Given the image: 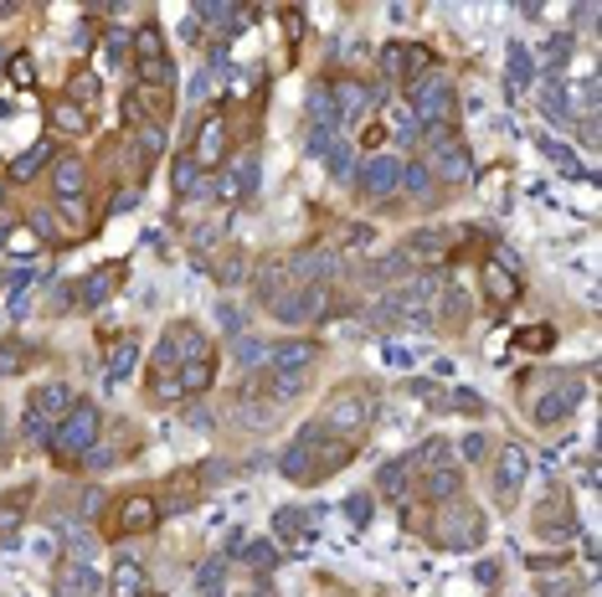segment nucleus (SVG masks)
I'll return each mask as SVG.
<instances>
[{"label": "nucleus", "instance_id": "nucleus-1", "mask_svg": "<svg viewBox=\"0 0 602 597\" xmlns=\"http://www.w3.org/2000/svg\"><path fill=\"white\" fill-rule=\"evenodd\" d=\"M371 418H376V392L361 386V381H346V386H335V392H330L325 412H319V428L335 433V439L355 443L371 428Z\"/></svg>", "mask_w": 602, "mask_h": 597}, {"label": "nucleus", "instance_id": "nucleus-2", "mask_svg": "<svg viewBox=\"0 0 602 597\" xmlns=\"http://www.w3.org/2000/svg\"><path fill=\"white\" fill-rule=\"evenodd\" d=\"M67 407H73V386L67 381H41L32 392V402H26V418H21L26 443H52L58 422L67 418Z\"/></svg>", "mask_w": 602, "mask_h": 597}, {"label": "nucleus", "instance_id": "nucleus-3", "mask_svg": "<svg viewBox=\"0 0 602 597\" xmlns=\"http://www.w3.org/2000/svg\"><path fill=\"white\" fill-rule=\"evenodd\" d=\"M98 433H103V412H98L93 402H73L67 418L58 422V433H52V454H58L62 463L88 458L98 448Z\"/></svg>", "mask_w": 602, "mask_h": 597}, {"label": "nucleus", "instance_id": "nucleus-4", "mask_svg": "<svg viewBox=\"0 0 602 597\" xmlns=\"http://www.w3.org/2000/svg\"><path fill=\"white\" fill-rule=\"evenodd\" d=\"M432 541L448 551H474V546H485V516L468 499H448L432 516Z\"/></svg>", "mask_w": 602, "mask_h": 597}, {"label": "nucleus", "instance_id": "nucleus-5", "mask_svg": "<svg viewBox=\"0 0 602 597\" xmlns=\"http://www.w3.org/2000/svg\"><path fill=\"white\" fill-rule=\"evenodd\" d=\"M412 119L423 124V129H443L448 119H453V82L443 78V73H432V78H423V82H412Z\"/></svg>", "mask_w": 602, "mask_h": 597}, {"label": "nucleus", "instance_id": "nucleus-6", "mask_svg": "<svg viewBox=\"0 0 602 597\" xmlns=\"http://www.w3.org/2000/svg\"><path fill=\"white\" fill-rule=\"evenodd\" d=\"M310 366H319V345L314 340H278L268 345V377L278 381H310Z\"/></svg>", "mask_w": 602, "mask_h": 597}, {"label": "nucleus", "instance_id": "nucleus-7", "mask_svg": "<svg viewBox=\"0 0 602 597\" xmlns=\"http://www.w3.org/2000/svg\"><path fill=\"white\" fill-rule=\"evenodd\" d=\"M268 309L278 325H310V319L325 309V283H289Z\"/></svg>", "mask_w": 602, "mask_h": 597}, {"label": "nucleus", "instance_id": "nucleus-8", "mask_svg": "<svg viewBox=\"0 0 602 597\" xmlns=\"http://www.w3.org/2000/svg\"><path fill=\"white\" fill-rule=\"evenodd\" d=\"M155 520H160L155 495H124L109 510V536H145V531H155Z\"/></svg>", "mask_w": 602, "mask_h": 597}, {"label": "nucleus", "instance_id": "nucleus-9", "mask_svg": "<svg viewBox=\"0 0 602 597\" xmlns=\"http://www.w3.org/2000/svg\"><path fill=\"white\" fill-rule=\"evenodd\" d=\"M525 474H530V458H525V448L505 443V448H500V458H494V505H500V510H510V505L521 499Z\"/></svg>", "mask_w": 602, "mask_h": 597}, {"label": "nucleus", "instance_id": "nucleus-10", "mask_svg": "<svg viewBox=\"0 0 602 597\" xmlns=\"http://www.w3.org/2000/svg\"><path fill=\"white\" fill-rule=\"evenodd\" d=\"M479 279H485V298L489 309H510L515 298H521V274H515V258L510 253H500V258H485V268H479Z\"/></svg>", "mask_w": 602, "mask_h": 597}, {"label": "nucleus", "instance_id": "nucleus-11", "mask_svg": "<svg viewBox=\"0 0 602 597\" xmlns=\"http://www.w3.org/2000/svg\"><path fill=\"white\" fill-rule=\"evenodd\" d=\"M355 186H361V196H371V201L397 196V186H402V160H397V155H371V160H361V170H355Z\"/></svg>", "mask_w": 602, "mask_h": 597}, {"label": "nucleus", "instance_id": "nucleus-12", "mask_svg": "<svg viewBox=\"0 0 602 597\" xmlns=\"http://www.w3.org/2000/svg\"><path fill=\"white\" fill-rule=\"evenodd\" d=\"M227 144H233V129H227V119H222V114H206L186 155H191L201 170H212V165H222V160H227Z\"/></svg>", "mask_w": 602, "mask_h": 597}, {"label": "nucleus", "instance_id": "nucleus-13", "mask_svg": "<svg viewBox=\"0 0 602 597\" xmlns=\"http://www.w3.org/2000/svg\"><path fill=\"white\" fill-rule=\"evenodd\" d=\"M335 268H340V258H335L330 247H299V253L284 258V274L293 283H319V279H330Z\"/></svg>", "mask_w": 602, "mask_h": 597}, {"label": "nucleus", "instance_id": "nucleus-14", "mask_svg": "<svg viewBox=\"0 0 602 597\" xmlns=\"http://www.w3.org/2000/svg\"><path fill=\"white\" fill-rule=\"evenodd\" d=\"M350 458H355V448H350L346 439H335V433H325L319 422H314V463H310V479H330L340 474Z\"/></svg>", "mask_w": 602, "mask_h": 597}, {"label": "nucleus", "instance_id": "nucleus-15", "mask_svg": "<svg viewBox=\"0 0 602 597\" xmlns=\"http://www.w3.org/2000/svg\"><path fill=\"white\" fill-rule=\"evenodd\" d=\"M432 180H443V186H464L468 176H474V165H468V150L453 135H443V144H438V155H432Z\"/></svg>", "mask_w": 602, "mask_h": 597}, {"label": "nucleus", "instance_id": "nucleus-16", "mask_svg": "<svg viewBox=\"0 0 602 597\" xmlns=\"http://www.w3.org/2000/svg\"><path fill=\"white\" fill-rule=\"evenodd\" d=\"M572 531H577V520H572V499L556 490V495H551L541 510H536V536H545V541H572Z\"/></svg>", "mask_w": 602, "mask_h": 597}, {"label": "nucleus", "instance_id": "nucleus-17", "mask_svg": "<svg viewBox=\"0 0 602 597\" xmlns=\"http://www.w3.org/2000/svg\"><path fill=\"white\" fill-rule=\"evenodd\" d=\"M118 279H124V263H103V268H93V274L73 289V304H78V309H98V304L118 289Z\"/></svg>", "mask_w": 602, "mask_h": 597}, {"label": "nucleus", "instance_id": "nucleus-18", "mask_svg": "<svg viewBox=\"0 0 602 597\" xmlns=\"http://www.w3.org/2000/svg\"><path fill=\"white\" fill-rule=\"evenodd\" d=\"M124 114L135 124H155L160 129V119H171V93H160V88H129V99H124Z\"/></svg>", "mask_w": 602, "mask_h": 597}, {"label": "nucleus", "instance_id": "nucleus-19", "mask_svg": "<svg viewBox=\"0 0 602 597\" xmlns=\"http://www.w3.org/2000/svg\"><path fill=\"white\" fill-rule=\"evenodd\" d=\"M577 397H582V386H556V392H545V397L530 407V422H536V428H556V422H566L577 412Z\"/></svg>", "mask_w": 602, "mask_h": 597}, {"label": "nucleus", "instance_id": "nucleus-20", "mask_svg": "<svg viewBox=\"0 0 602 597\" xmlns=\"http://www.w3.org/2000/svg\"><path fill=\"white\" fill-rule=\"evenodd\" d=\"M52 191H58V206H67V201H83V191H88V165H83L78 155L52 160Z\"/></svg>", "mask_w": 602, "mask_h": 597}, {"label": "nucleus", "instance_id": "nucleus-21", "mask_svg": "<svg viewBox=\"0 0 602 597\" xmlns=\"http://www.w3.org/2000/svg\"><path fill=\"white\" fill-rule=\"evenodd\" d=\"M310 463H314V422L289 443V448H284V454H278V474L304 484V479H310Z\"/></svg>", "mask_w": 602, "mask_h": 597}, {"label": "nucleus", "instance_id": "nucleus-22", "mask_svg": "<svg viewBox=\"0 0 602 597\" xmlns=\"http://www.w3.org/2000/svg\"><path fill=\"white\" fill-rule=\"evenodd\" d=\"M253 186H258V160L253 155H242L233 160V170L216 180V201H237V196H253Z\"/></svg>", "mask_w": 602, "mask_h": 597}, {"label": "nucleus", "instance_id": "nucleus-23", "mask_svg": "<svg viewBox=\"0 0 602 597\" xmlns=\"http://www.w3.org/2000/svg\"><path fill=\"white\" fill-rule=\"evenodd\" d=\"M103 587L114 597H145V561L139 557H118L114 572L103 577Z\"/></svg>", "mask_w": 602, "mask_h": 597}, {"label": "nucleus", "instance_id": "nucleus-24", "mask_svg": "<svg viewBox=\"0 0 602 597\" xmlns=\"http://www.w3.org/2000/svg\"><path fill=\"white\" fill-rule=\"evenodd\" d=\"M98 593H103V572H93L88 561H78V567H62L58 597H98Z\"/></svg>", "mask_w": 602, "mask_h": 597}, {"label": "nucleus", "instance_id": "nucleus-25", "mask_svg": "<svg viewBox=\"0 0 602 597\" xmlns=\"http://www.w3.org/2000/svg\"><path fill=\"white\" fill-rule=\"evenodd\" d=\"M52 155H58V150H52V140H37L32 150H21V155L11 160V180H21V186H26V180H37L41 170L52 165Z\"/></svg>", "mask_w": 602, "mask_h": 597}, {"label": "nucleus", "instance_id": "nucleus-26", "mask_svg": "<svg viewBox=\"0 0 602 597\" xmlns=\"http://www.w3.org/2000/svg\"><path fill=\"white\" fill-rule=\"evenodd\" d=\"M407 463H412V474H432V469H448V463H453V443H448V439L417 443V448L407 454Z\"/></svg>", "mask_w": 602, "mask_h": 597}, {"label": "nucleus", "instance_id": "nucleus-27", "mask_svg": "<svg viewBox=\"0 0 602 597\" xmlns=\"http://www.w3.org/2000/svg\"><path fill=\"white\" fill-rule=\"evenodd\" d=\"M432 319H438V325H448V330H464V319H468V294L459 289V283H443V298H438Z\"/></svg>", "mask_w": 602, "mask_h": 597}, {"label": "nucleus", "instance_id": "nucleus-28", "mask_svg": "<svg viewBox=\"0 0 602 597\" xmlns=\"http://www.w3.org/2000/svg\"><path fill=\"white\" fill-rule=\"evenodd\" d=\"M155 62H165V31L150 21L135 31V67H155Z\"/></svg>", "mask_w": 602, "mask_h": 597}, {"label": "nucleus", "instance_id": "nucleus-29", "mask_svg": "<svg viewBox=\"0 0 602 597\" xmlns=\"http://www.w3.org/2000/svg\"><path fill=\"white\" fill-rule=\"evenodd\" d=\"M459 469L448 463V469H432V474H423V495L432 499V505H448V499H459Z\"/></svg>", "mask_w": 602, "mask_h": 597}, {"label": "nucleus", "instance_id": "nucleus-30", "mask_svg": "<svg viewBox=\"0 0 602 597\" xmlns=\"http://www.w3.org/2000/svg\"><path fill=\"white\" fill-rule=\"evenodd\" d=\"M376 490L391 499H402L412 490V463L407 458H391V463H381V474H376Z\"/></svg>", "mask_w": 602, "mask_h": 597}, {"label": "nucleus", "instance_id": "nucleus-31", "mask_svg": "<svg viewBox=\"0 0 602 597\" xmlns=\"http://www.w3.org/2000/svg\"><path fill=\"white\" fill-rule=\"evenodd\" d=\"M196 593L201 597H222L227 593V557H206L196 567Z\"/></svg>", "mask_w": 602, "mask_h": 597}, {"label": "nucleus", "instance_id": "nucleus-32", "mask_svg": "<svg viewBox=\"0 0 602 597\" xmlns=\"http://www.w3.org/2000/svg\"><path fill=\"white\" fill-rule=\"evenodd\" d=\"M407 258H443L448 253V232H438V227H428V232H412L407 238V247H402Z\"/></svg>", "mask_w": 602, "mask_h": 597}, {"label": "nucleus", "instance_id": "nucleus-33", "mask_svg": "<svg viewBox=\"0 0 602 597\" xmlns=\"http://www.w3.org/2000/svg\"><path fill=\"white\" fill-rule=\"evenodd\" d=\"M432 186H438V180H432V170L423 160H402V186H397V191H412L417 201H428Z\"/></svg>", "mask_w": 602, "mask_h": 597}, {"label": "nucleus", "instance_id": "nucleus-34", "mask_svg": "<svg viewBox=\"0 0 602 597\" xmlns=\"http://www.w3.org/2000/svg\"><path fill=\"white\" fill-rule=\"evenodd\" d=\"M52 124H58V129H67V135H88L93 114H88V109H78L73 99H58V103H52Z\"/></svg>", "mask_w": 602, "mask_h": 597}, {"label": "nucleus", "instance_id": "nucleus-35", "mask_svg": "<svg viewBox=\"0 0 602 597\" xmlns=\"http://www.w3.org/2000/svg\"><path fill=\"white\" fill-rule=\"evenodd\" d=\"M135 360H139V340H118L114 351H109V381H124L129 371H135Z\"/></svg>", "mask_w": 602, "mask_h": 597}, {"label": "nucleus", "instance_id": "nucleus-36", "mask_svg": "<svg viewBox=\"0 0 602 597\" xmlns=\"http://www.w3.org/2000/svg\"><path fill=\"white\" fill-rule=\"evenodd\" d=\"M310 525H314V516L299 510V505H284V510L273 516V531H278V536H310Z\"/></svg>", "mask_w": 602, "mask_h": 597}, {"label": "nucleus", "instance_id": "nucleus-37", "mask_svg": "<svg viewBox=\"0 0 602 597\" xmlns=\"http://www.w3.org/2000/svg\"><path fill=\"white\" fill-rule=\"evenodd\" d=\"M438 73V52L432 47H407V67H402V78L407 82H423Z\"/></svg>", "mask_w": 602, "mask_h": 597}, {"label": "nucleus", "instance_id": "nucleus-38", "mask_svg": "<svg viewBox=\"0 0 602 597\" xmlns=\"http://www.w3.org/2000/svg\"><path fill=\"white\" fill-rule=\"evenodd\" d=\"M541 109H545V114H551L556 124H572V93H566V82H545Z\"/></svg>", "mask_w": 602, "mask_h": 597}, {"label": "nucleus", "instance_id": "nucleus-39", "mask_svg": "<svg viewBox=\"0 0 602 597\" xmlns=\"http://www.w3.org/2000/svg\"><path fill=\"white\" fill-rule=\"evenodd\" d=\"M530 82H536V58L515 41V47H510V88H530Z\"/></svg>", "mask_w": 602, "mask_h": 597}, {"label": "nucleus", "instance_id": "nucleus-40", "mask_svg": "<svg viewBox=\"0 0 602 597\" xmlns=\"http://www.w3.org/2000/svg\"><path fill=\"white\" fill-rule=\"evenodd\" d=\"M171 186L180 191V196H191V186H201V165H196L191 155H180L171 165Z\"/></svg>", "mask_w": 602, "mask_h": 597}, {"label": "nucleus", "instance_id": "nucleus-41", "mask_svg": "<svg viewBox=\"0 0 602 597\" xmlns=\"http://www.w3.org/2000/svg\"><path fill=\"white\" fill-rule=\"evenodd\" d=\"M67 99H78V109L93 114V103H98V78H93V73H78V78L67 82Z\"/></svg>", "mask_w": 602, "mask_h": 597}, {"label": "nucleus", "instance_id": "nucleus-42", "mask_svg": "<svg viewBox=\"0 0 602 597\" xmlns=\"http://www.w3.org/2000/svg\"><path fill=\"white\" fill-rule=\"evenodd\" d=\"M515 345H521V351H551V345H556V330H551V325H536V330H515Z\"/></svg>", "mask_w": 602, "mask_h": 597}, {"label": "nucleus", "instance_id": "nucleus-43", "mask_svg": "<svg viewBox=\"0 0 602 597\" xmlns=\"http://www.w3.org/2000/svg\"><path fill=\"white\" fill-rule=\"evenodd\" d=\"M402 67H407V47H402V41H391L387 52H381V78L402 82Z\"/></svg>", "mask_w": 602, "mask_h": 597}, {"label": "nucleus", "instance_id": "nucleus-44", "mask_svg": "<svg viewBox=\"0 0 602 597\" xmlns=\"http://www.w3.org/2000/svg\"><path fill=\"white\" fill-rule=\"evenodd\" d=\"M32 232H41L47 242H62V238H67V227H62V221L52 217L47 206H37V212H32Z\"/></svg>", "mask_w": 602, "mask_h": 597}, {"label": "nucleus", "instance_id": "nucleus-45", "mask_svg": "<svg viewBox=\"0 0 602 597\" xmlns=\"http://www.w3.org/2000/svg\"><path fill=\"white\" fill-rule=\"evenodd\" d=\"M5 73H11V82H16V88H32V82H37V67H32V58H26V52H11Z\"/></svg>", "mask_w": 602, "mask_h": 597}, {"label": "nucleus", "instance_id": "nucleus-46", "mask_svg": "<svg viewBox=\"0 0 602 597\" xmlns=\"http://www.w3.org/2000/svg\"><path fill=\"white\" fill-rule=\"evenodd\" d=\"M330 176H340V180H355V155H350V144H335L330 155Z\"/></svg>", "mask_w": 602, "mask_h": 597}, {"label": "nucleus", "instance_id": "nucleus-47", "mask_svg": "<svg viewBox=\"0 0 602 597\" xmlns=\"http://www.w3.org/2000/svg\"><path fill=\"white\" fill-rule=\"evenodd\" d=\"M32 356V351H26V345H21V340H11V345H0V377H16L21 371V360Z\"/></svg>", "mask_w": 602, "mask_h": 597}, {"label": "nucleus", "instance_id": "nucleus-48", "mask_svg": "<svg viewBox=\"0 0 602 597\" xmlns=\"http://www.w3.org/2000/svg\"><path fill=\"white\" fill-rule=\"evenodd\" d=\"M237 360H242V366H253V371H258V360H268V345H263V340L237 335Z\"/></svg>", "mask_w": 602, "mask_h": 597}, {"label": "nucleus", "instance_id": "nucleus-49", "mask_svg": "<svg viewBox=\"0 0 602 597\" xmlns=\"http://www.w3.org/2000/svg\"><path fill=\"white\" fill-rule=\"evenodd\" d=\"M459 454H464V463H485V458H489V439H485V433H468V439L459 443Z\"/></svg>", "mask_w": 602, "mask_h": 597}, {"label": "nucleus", "instance_id": "nucleus-50", "mask_svg": "<svg viewBox=\"0 0 602 597\" xmlns=\"http://www.w3.org/2000/svg\"><path fill=\"white\" fill-rule=\"evenodd\" d=\"M391 135H397V140H402V144H412V140H417V135H423V124L412 119V109H407V114H397V124H391Z\"/></svg>", "mask_w": 602, "mask_h": 597}, {"label": "nucleus", "instance_id": "nucleus-51", "mask_svg": "<svg viewBox=\"0 0 602 597\" xmlns=\"http://www.w3.org/2000/svg\"><path fill=\"white\" fill-rule=\"evenodd\" d=\"M273 557H278V551H273L268 541H258V546H248V551H242V561H248V567H273Z\"/></svg>", "mask_w": 602, "mask_h": 597}, {"label": "nucleus", "instance_id": "nucleus-52", "mask_svg": "<svg viewBox=\"0 0 602 597\" xmlns=\"http://www.w3.org/2000/svg\"><path fill=\"white\" fill-rule=\"evenodd\" d=\"M346 516L355 520V525H366V520H371V495H350L346 499Z\"/></svg>", "mask_w": 602, "mask_h": 597}, {"label": "nucleus", "instance_id": "nucleus-53", "mask_svg": "<svg viewBox=\"0 0 602 597\" xmlns=\"http://www.w3.org/2000/svg\"><path fill=\"white\" fill-rule=\"evenodd\" d=\"M572 47H577V41H572V31H562V37L545 47V62H566V58H572Z\"/></svg>", "mask_w": 602, "mask_h": 597}, {"label": "nucleus", "instance_id": "nucleus-54", "mask_svg": "<svg viewBox=\"0 0 602 597\" xmlns=\"http://www.w3.org/2000/svg\"><path fill=\"white\" fill-rule=\"evenodd\" d=\"M242 268H248V263H242V253H233V258L222 263V283H237V279H242Z\"/></svg>", "mask_w": 602, "mask_h": 597}, {"label": "nucleus", "instance_id": "nucleus-55", "mask_svg": "<svg viewBox=\"0 0 602 597\" xmlns=\"http://www.w3.org/2000/svg\"><path fill=\"white\" fill-rule=\"evenodd\" d=\"M582 99H587V114H598V73L582 78Z\"/></svg>", "mask_w": 602, "mask_h": 597}, {"label": "nucleus", "instance_id": "nucleus-56", "mask_svg": "<svg viewBox=\"0 0 602 597\" xmlns=\"http://www.w3.org/2000/svg\"><path fill=\"white\" fill-rule=\"evenodd\" d=\"M541 150L551 160H556V165H572V150H566V144H556V140H541Z\"/></svg>", "mask_w": 602, "mask_h": 597}, {"label": "nucleus", "instance_id": "nucleus-57", "mask_svg": "<svg viewBox=\"0 0 602 597\" xmlns=\"http://www.w3.org/2000/svg\"><path fill=\"white\" fill-rule=\"evenodd\" d=\"M109 52H114V58H124V52H129V41H124V31H109Z\"/></svg>", "mask_w": 602, "mask_h": 597}, {"label": "nucleus", "instance_id": "nucleus-58", "mask_svg": "<svg viewBox=\"0 0 602 597\" xmlns=\"http://www.w3.org/2000/svg\"><path fill=\"white\" fill-rule=\"evenodd\" d=\"M0 206H5V180H0Z\"/></svg>", "mask_w": 602, "mask_h": 597}]
</instances>
